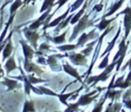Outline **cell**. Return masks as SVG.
Masks as SVG:
<instances>
[{"mask_svg": "<svg viewBox=\"0 0 131 112\" xmlns=\"http://www.w3.org/2000/svg\"><path fill=\"white\" fill-rule=\"evenodd\" d=\"M88 18H89V15H84L82 17H81V19L78 21V24H77V25L75 26V28H74V31H73V33H72V36L69 38L70 42L73 41L74 40H75L77 37L78 36L79 33L84 31L85 28H87L88 26L93 24L92 23H89Z\"/></svg>", "mask_w": 131, "mask_h": 112, "instance_id": "obj_1", "label": "cell"}, {"mask_svg": "<svg viewBox=\"0 0 131 112\" xmlns=\"http://www.w3.org/2000/svg\"><path fill=\"white\" fill-rule=\"evenodd\" d=\"M116 64H117L116 61H112V63H111V65H109L107 67H105V68H104V71L102 73V74H99V75L92 76V77H90L89 79L87 80V83H93V85H94L100 81H102V82L107 81V79L110 77V74H111V73L112 72V70L114 69V67H116Z\"/></svg>", "mask_w": 131, "mask_h": 112, "instance_id": "obj_2", "label": "cell"}, {"mask_svg": "<svg viewBox=\"0 0 131 112\" xmlns=\"http://www.w3.org/2000/svg\"><path fill=\"white\" fill-rule=\"evenodd\" d=\"M24 34H25L27 40L31 42L32 47L36 49L37 47H38V46H37V40H38L39 38H40L38 33H37L34 30H31L29 28L28 30H24Z\"/></svg>", "mask_w": 131, "mask_h": 112, "instance_id": "obj_3", "label": "cell"}, {"mask_svg": "<svg viewBox=\"0 0 131 112\" xmlns=\"http://www.w3.org/2000/svg\"><path fill=\"white\" fill-rule=\"evenodd\" d=\"M85 55L77 54V53H72L69 56V58L75 65H84L87 63V59L85 58Z\"/></svg>", "mask_w": 131, "mask_h": 112, "instance_id": "obj_4", "label": "cell"}, {"mask_svg": "<svg viewBox=\"0 0 131 112\" xmlns=\"http://www.w3.org/2000/svg\"><path fill=\"white\" fill-rule=\"evenodd\" d=\"M94 93H96V91H93V92H90V93L82 95L80 97V99H79V100L77 101L78 104L80 105V106H85V105L90 104V103H91L93 99H96L97 96L99 95V94H97V95H95V96H93Z\"/></svg>", "mask_w": 131, "mask_h": 112, "instance_id": "obj_5", "label": "cell"}, {"mask_svg": "<svg viewBox=\"0 0 131 112\" xmlns=\"http://www.w3.org/2000/svg\"><path fill=\"white\" fill-rule=\"evenodd\" d=\"M95 36H97V34L95 33V29H93V31H91L89 33H83V34L80 36V38L78 39V43L77 44V48L84 46L88 40H92V39L94 38Z\"/></svg>", "mask_w": 131, "mask_h": 112, "instance_id": "obj_6", "label": "cell"}, {"mask_svg": "<svg viewBox=\"0 0 131 112\" xmlns=\"http://www.w3.org/2000/svg\"><path fill=\"white\" fill-rule=\"evenodd\" d=\"M126 42V39L122 38L121 41H120L119 45H118V51L117 52V54L115 55L114 58H113V61H117L119 57L121 56H125L127 54V48H128V43H125Z\"/></svg>", "mask_w": 131, "mask_h": 112, "instance_id": "obj_7", "label": "cell"}, {"mask_svg": "<svg viewBox=\"0 0 131 112\" xmlns=\"http://www.w3.org/2000/svg\"><path fill=\"white\" fill-rule=\"evenodd\" d=\"M20 43L23 47V50H24V55L25 58V61H31V58L34 54V50L30 47L28 44H26L24 40H20Z\"/></svg>", "mask_w": 131, "mask_h": 112, "instance_id": "obj_8", "label": "cell"}, {"mask_svg": "<svg viewBox=\"0 0 131 112\" xmlns=\"http://www.w3.org/2000/svg\"><path fill=\"white\" fill-rule=\"evenodd\" d=\"M51 8H49V9H48L47 11H45V13L42 14V15H40V18L37 19L36 21H34V22L32 23V24H31V25L29 26V28L31 30H37L39 27H40V25H41L42 24H44V21H45V19L48 17V15L49 14V12H50Z\"/></svg>", "mask_w": 131, "mask_h": 112, "instance_id": "obj_9", "label": "cell"}, {"mask_svg": "<svg viewBox=\"0 0 131 112\" xmlns=\"http://www.w3.org/2000/svg\"><path fill=\"white\" fill-rule=\"evenodd\" d=\"M24 69H25L26 72H28V73H36L38 75L41 74V73L43 72V71H42L41 69L38 66V65H35V64H33V63H31V61H24Z\"/></svg>", "mask_w": 131, "mask_h": 112, "instance_id": "obj_10", "label": "cell"}, {"mask_svg": "<svg viewBox=\"0 0 131 112\" xmlns=\"http://www.w3.org/2000/svg\"><path fill=\"white\" fill-rule=\"evenodd\" d=\"M63 68H64V70H65L66 73H68V74H70L71 76L75 77L77 81H79L80 83H82V78H81V76L79 75L78 72H77V70L75 68V67H73L70 65H68V63H66L65 65H63Z\"/></svg>", "mask_w": 131, "mask_h": 112, "instance_id": "obj_11", "label": "cell"}, {"mask_svg": "<svg viewBox=\"0 0 131 112\" xmlns=\"http://www.w3.org/2000/svg\"><path fill=\"white\" fill-rule=\"evenodd\" d=\"M123 79H124V75L118 78V79L116 80V82H115L111 87H108V89H114V88L126 89V88H127V87L131 86V82L129 83V82H127L126 80H123Z\"/></svg>", "mask_w": 131, "mask_h": 112, "instance_id": "obj_12", "label": "cell"}, {"mask_svg": "<svg viewBox=\"0 0 131 112\" xmlns=\"http://www.w3.org/2000/svg\"><path fill=\"white\" fill-rule=\"evenodd\" d=\"M123 24H124V30H125L124 38L127 40L129 33L131 31V14H125Z\"/></svg>", "mask_w": 131, "mask_h": 112, "instance_id": "obj_13", "label": "cell"}, {"mask_svg": "<svg viewBox=\"0 0 131 112\" xmlns=\"http://www.w3.org/2000/svg\"><path fill=\"white\" fill-rule=\"evenodd\" d=\"M120 32H121V27H118V32H117V34L115 35V37L113 38V40H111V42L109 43V45H108V47L106 48V49H105V51H104L103 53H102V55L101 57H104L105 56L107 53H111V51L112 50V49L114 48V46H115V44H116V41H117V40L118 39V37H119V35H120Z\"/></svg>", "mask_w": 131, "mask_h": 112, "instance_id": "obj_14", "label": "cell"}, {"mask_svg": "<svg viewBox=\"0 0 131 112\" xmlns=\"http://www.w3.org/2000/svg\"><path fill=\"white\" fill-rule=\"evenodd\" d=\"M124 2H125V0H117V2L115 3L112 6H111V9H110V11L108 12V13H106L102 17H106V18H107V17L111 16L112 15H114V14L116 13V12L118 11L120 7H121Z\"/></svg>", "mask_w": 131, "mask_h": 112, "instance_id": "obj_15", "label": "cell"}, {"mask_svg": "<svg viewBox=\"0 0 131 112\" xmlns=\"http://www.w3.org/2000/svg\"><path fill=\"white\" fill-rule=\"evenodd\" d=\"M70 8H71V6H69V7H68V9L67 10V12H66L64 15H62L61 16H59V17H58V18L55 19L53 22H51L50 24H49L48 25H46L45 26V29H46V28H48V27H50L51 28V27H56V26H58V24H59L60 23L62 22V21L65 20V19L68 17V13H69V11H70Z\"/></svg>", "mask_w": 131, "mask_h": 112, "instance_id": "obj_16", "label": "cell"}, {"mask_svg": "<svg viewBox=\"0 0 131 112\" xmlns=\"http://www.w3.org/2000/svg\"><path fill=\"white\" fill-rule=\"evenodd\" d=\"M10 40H11V37L9 38L8 43L6 44V47L4 48V50H3V61H5L6 58H9L12 53V50H13V45H12V42Z\"/></svg>", "mask_w": 131, "mask_h": 112, "instance_id": "obj_17", "label": "cell"}, {"mask_svg": "<svg viewBox=\"0 0 131 112\" xmlns=\"http://www.w3.org/2000/svg\"><path fill=\"white\" fill-rule=\"evenodd\" d=\"M116 18H117V16L113 17V18L110 19V20H107L106 17H102V20H101V22H100V24L97 25V28H98L100 31H104V30H105L106 28H107L108 26L111 24V22H113Z\"/></svg>", "mask_w": 131, "mask_h": 112, "instance_id": "obj_18", "label": "cell"}, {"mask_svg": "<svg viewBox=\"0 0 131 112\" xmlns=\"http://www.w3.org/2000/svg\"><path fill=\"white\" fill-rule=\"evenodd\" d=\"M5 68H6L7 74H9L11 71L15 70V69H17V66H16V65H15V58H14V57L9 58V59L6 62V64H5Z\"/></svg>", "mask_w": 131, "mask_h": 112, "instance_id": "obj_19", "label": "cell"}, {"mask_svg": "<svg viewBox=\"0 0 131 112\" xmlns=\"http://www.w3.org/2000/svg\"><path fill=\"white\" fill-rule=\"evenodd\" d=\"M86 6H87V5H86V3L84 5V6H83V8L80 10V11L78 12L77 14H75V15H74V16L72 17V19H71V21H70V24H75L77 22H78L79 20L81 19V17L84 15V10H85V8H86Z\"/></svg>", "mask_w": 131, "mask_h": 112, "instance_id": "obj_20", "label": "cell"}, {"mask_svg": "<svg viewBox=\"0 0 131 112\" xmlns=\"http://www.w3.org/2000/svg\"><path fill=\"white\" fill-rule=\"evenodd\" d=\"M2 84L7 86L8 90H14L17 87V82L15 80H11L9 78H5V80L2 82Z\"/></svg>", "mask_w": 131, "mask_h": 112, "instance_id": "obj_21", "label": "cell"}, {"mask_svg": "<svg viewBox=\"0 0 131 112\" xmlns=\"http://www.w3.org/2000/svg\"><path fill=\"white\" fill-rule=\"evenodd\" d=\"M121 91H111V89H108L107 92L105 93V96L107 98H110L111 99H118L120 95H121Z\"/></svg>", "mask_w": 131, "mask_h": 112, "instance_id": "obj_22", "label": "cell"}, {"mask_svg": "<svg viewBox=\"0 0 131 112\" xmlns=\"http://www.w3.org/2000/svg\"><path fill=\"white\" fill-rule=\"evenodd\" d=\"M54 5H55V0H44L43 4L41 6V8L40 10V13L47 11L48 9L52 7Z\"/></svg>", "mask_w": 131, "mask_h": 112, "instance_id": "obj_23", "label": "cell"}, {"mask_svg": "<svg viewBox=\"0 0 131 112\" xmlns=\"http://www.w3.org/2000/svg\"><path fill=\"white\" fill-rule=\"evenodd\" d=\"M74 93H75V92H70V93H64V92H63V93H61V94H57V97H58L60 102L63 103V104L66 105V106H68L67 100H68V98L71 97Z\"/></svg>", "mask_w": 131, "mask_h": 112, "instance_id": "obj_24", "label": "cell"}, {"mask_svg": "<svg viewBox=\"0 0 131 112\" xmlns=\"http://www.w3.org/2000/svg\"><path fill=\"white\" fill-rule=\"evenodd\" d=\"M73 16H74V15H70L69 16L67 17V18H66L65 20L62 21V22L60 23V24L58 25V27H57V29H58V30H56L57 32H58L59 31H61L62 29H64V28H65L66 26L68 25V24L70 23V21H71V19H72V17H73Z\"/></svg>", "mask_w": 131, "mask_h": 112, "instance_id": "obj_25", "label": "cell"}, {"mask_svg": "<svg viewBox=\"0 0 131 112\" xmlns=\"http://www.w3.org/2000/svg\"><path fill=\"white\" fill-rule=\"evenodd\" d=\"M23 5L22 0H15V2L12 4L11 7H10V15H13L16 12V10L20 7L21 6Z\"/></svg>", "mask_w": 131, "mask_h": 112, "instance_id": "obj_26", "label": "cell"}, {"mask_svg": "<svg viewBox=\"0 0 131 112\" xmlns=\"http://www.w3.org/2000/svg\"><path fill=\"white\" fill-rule=\"evenodd\" d=\"M77 48V45H74V44H68V45H63V46H59L58 47V49L61 51H71V50H75Z\"/></svg>", "mask_w": 131, "mask_h": 112, "instance_id": "obj_27", "label": "cell"}, {"mask_svg": "<svg viewBox=\"0 0 131 112\" xmlns=\"http://www.w3.org/2000/svg\"><path fill=\"white\" fill-rule=\"evenodd\" d=\"M24 112H30V111H35V107H34V104H33V102H31V101H25V103H24Z\"/></svg>", "mask_w": 131, "mask_h": 112, "instance_id": "obj_28", "label": "cell"}, {"mask_svg": "<svg viewBox=\"0 0 131 112\" xmlns=\"http://www.w3.org/2000/svg\"><path fill=\"white\" fill-rule=\"evenodd\" d=\"M66 34H67V31H65V32H64L63 34L60 35V36L54 37L53 39H51V40H52V41L54 42V43H56V44L63 43V42L66 41Z\"/></svg>", "mask_w": 131, "mask_h": 112, "instance_id": "obj_29", "label": "cell"}, {"mask_svg": "<svg viewBox=\"0 0 131 112\" xmlns=\"http://www.w3.org/2000/svg\"><path fill=\"white\" fill-rule=\"evenodd\" d=\"M109 57H110V53H107L105 55V57L103 58L102 61L101 62V64L98 65L99 69H104L105 67H107L109 65Z\"/></svg>", "mask_w": 131, "mask_h": 112, "instance_id": "obj_30", "label": "cell"}, {"mask_svg": "<svg viewBox=\"0 0 131 112\" xmlns=\"http://www.w3.org/2000/svg\"><path fill=\"white\" fill-rule=\"evenodd\" d=\"M107 99V97H104V99H102V101L101 102H99L98 104L96 105V106L94 107V108L93 109V112H100V111H102V106H103V104H104V102H105V99Z\"/></svg>", "mask_w": 131, "mask_h": 112, "instance_id": "obj_31", "label": "cell"}, {"mask_svg": "<svg viewBox=\"0 0 131 112\" xmlns=\"http://www.w3.org/2000/svg\"><path fill=\"white\" fill-rule=\"evenodd\" d=\"M111 108H107L106 111H119L120 110V108L122 107V104L121 103H115L113 106H111V104H110V106Z\"/></svg>", "mask_w": 131, "mask_h": 112, "instance_id": "obj_32", "label": "cell"}, {"mask_svg": "<svg viewBox=\"0 0 131 112\" xmlns=\"http://www.w3.org/2000/svg\"><path fill=\"white\" fill-rule=\"evenodd\" d=\"M39 89H40V90L41 91L42 93H44V94H47V95H50V96H57V93L53 92L52 91H50L49 89H47L46 87L40 86L39 87Z\"/></svg>", "mask_w": 131, "mask_h": 112, "instance_id": "obj_33", "label": "cell"}, {"mask_svg": "<svg viewBox=\"0 0 131 112\" xmlns=\"http://www.w3.org/2000/svg\"><path fill=\"white\" fill-rule=\"evenodd\" d=\"M80 106V105L78 104V102L77 103H74V104H70L68 106V108L65 110V111L68 112V111H77V110H78V107Z\"/></svg>", "mask_w": 131, "mask_h": 112, "instance_id": "obj_34", "label": "cell"}, {"mask_svg": "<svg viewBox=\"0 0 131 112\" xmlns=\"http://www.w3.org/2000/svg\"><path fill=\"white\" fill-rule=\"evenodd\" d=\"M28 79L29 81L31 82V83H44V82H47L46 80H43V79H37V78L33 77L32 75H29L28 76Z\"/></svg>", "mask_w": 131, "mask_h": 112, "instance_id": "obj_35", "label": "cell"}, {"mask_svg": "<svg viewBox=\"0 0 131 112\" xmlns=\"http://www.w3.org/2000/svg\"><path fill=\"white\" fill-rule=\"evenodd\" d=\"M84 2V0H77V1H75V3H74L73 5H72V9H71V12H74L75 11V10H77V8L79 7V6H81V5H82V3Z\"/></svg>", "mask_w": 131, "mask_h": 112, "instance_id": "obj_36", "label": "cell"}, {"mask_svg": "<svg viewBox=\"0 0 131 112\" xmlns=\"http://www.w3.org/2000/svg\"><path fill=\"white\" fill-rule=\"evenodd\" d=\"M48 63H49L50 65H56V63H57V61H56V56L49 57V58H48Z\"/></svg>", "mask_w": 131, "mask_h": 112, "instance_id": "obj_37", "label": "cell"}, {"mask_svg": "<svg viewBox=\"0 0 131 112\" xmlns=\"http://www.w3.org/2000/svg\"><path fill=\"white\" fill-rule=\"evenodd\" d=\"M68 0H58V2H57V4H58V7H57V10H58L59 9L60 7H61V6H63L64 5L66 4V3L68 2ZM56 10V11H57Z\"/></svg>", "mask_w": 131, "mask_h": 112, "instance_id": "obj_38", "label": "cell"}, {"mask_svg": "<svg viewBox=\"0 0 131 112\" xmlns=\"http://www.w3.org/2000/svg\"><path fill=\"white\" fill-rule=\"evenodd\" d=\"M49 49V46L48 45L47 43H42L41 45L40 46V50H48Z\"/></svg>", "mask_w": 131, "mask_h": 112, "instance_id": "obj_39", "label": "cell"}, {"mask_svg": "<svg viewBox=\"0 0 131 112\" xmlns=\"http://www.w3.org/2000/svg\"><path fill=\"white\" fill-rule=\"evenodd\" d=\"M127 67H128L129 70H130V69H131V58H130V59H129L128 61L127 62V64H126V65H124V66L121 68V71H124L126 68H127Z\"/></svg>", "mask_w": 131, "mask_h": 112, "instance_id": "obj_40", "label": "cell"}, {"mask_svg": "<svg viewBox=\"0 0 131 112\" xmlns=\"http://www.w3.org/2000/svg\"><path fill=\"white\" fill-rule=\"evenodd\" d=\"M123 103L127 108H129V109L131 110V99H128V100H127V99H126V100L123 101Z\"/></svg>", "mask_w": 131, "mask_h": 112, "instance_id": "obj_41", "label": "cell"}, {"mask_svg": "<svg viewBox=\"0 0 131 112\" xmlns=\"http://www.w3.org/2000/svg\"><path fill=\"white\" fill-rule=\"evenodd\" d=\"M102 7H103L102 4L96 5V6L93 7V10H94V11H97V12H100V11H102Z\"/></svg>", "mask_w": 131, "mask_h": 112, "instance_id": "obj_42", "label": "cell"}, {"mask_svg": "<svg viewBox=\"0 0 131 112\" xmlns=\"http://www.w3.org/2000/svg\"><path fill=\"white\" fill-rule=\"evenodd\" d=\"M126 81H127V82H129V83L131 82V69L129 70L128 74L127 75V78H126Z\"/></svg>", "mask_w": 131, "mask_h": 112, "instance_id": "obj_43", "label": "cell"}, {"mask_svg": "<svg viewBox=\"0 0 131 112\" xmlns=\"http://www.w3.org/2000/svg\"><path fill=\"white\" fill-rule=\"evenodd\" d=\"M3 75H4V71H3L2 66H1V63H0V78L2 77Z\"/></svg>", "mask_w": 131, "mask_h": 112, "instance_id": "obj_44", "label": "cell"}, {"mask_svg": "<svg viewBox=\"0 0 131 112\" xmlns=\"http://www.w3.org/2000/svg\"><path fill=\"white\" fill-rule=\"evenodd\" d=\"M31 1H32V2H35L36 0H26V1H25V4H29V3L31 2Z\"/></svg>", "mask_w": 131, "mask_h": 112, "instance_id": "obj_45", "label": "cell"}, {"mask_svg": "<svg viewBox=\"0 0 131 112\" xmlns=\"http://www.w3.org/2000/svg\"><path fill=\"white\" fill-rule=\"evenodd\" d=\"M0 110H3V108H1V106H0Z\"/></svg>", "mask_w": 131, "mask_h": 112, "instance_id": "obj_46", "label": "cell"}]
</instances>
